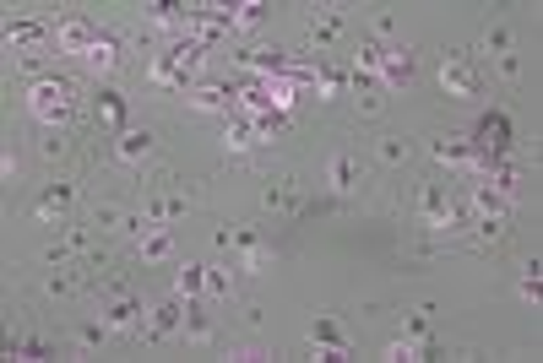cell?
<instances>
[{
    "mask_svg": "<svg viewBox=\"0 0 543 363\" xmlns=\"http://www.w3.org/2000/svg\"><path fill=\"white\" fill-rule=\"evenodd\" d=\"M93 44H98V33H93L82 17H65V22L54 28V49H60V54H82V60H88Z\"/></svg>",
    "mask_w": 543,
    "mask_h": 363,
    "instance_id": "cell-5",
    "label": "cell"
},
{
    "mask_svg": "<svg viewBox=\"0 0 543 363\" xmlns=\"http://www.w3.org/2000/svg\"><path fill=\"white\" fill-rule=\"evenodd\" d=\"M174 331H185V304L180 299H169V304L153 309V336H174Z\"/></svg>",
    "mask_w": 543,
    "mask_h": 363,
    "instance_id": "cell-15",
    "label": "cell"
},
{
    "mask_svg": "<svg viewBox=\"0 0 543 363\" xmlns=\"http://www.w3.org/2000/svg\"><path fill=\"white\" fill-rule=\"evenodd\" d=\"M407 77H414V49H407V44H391V49L380 54V82L397 87V82H407Z\"/></svg>",
    "mask_w": 543,
    "mask_h": 363,
    "instance_id": "cell-8",
    "label": "cell"
},
{
    "mask_svg": "<svg viewBox=\"0 0 543 363\" xmlns=\"http://www.w3.org/2000/svg\"><path fill=\"white\" fill-rule=\"evenodd\" d=\"M245 65H250V70H272V77H283V70H288V60H283L278 44H255V49H245Z\"/></svg>",
    "mask_w": 543,
    "mask_h": 363,
    "instance_id": "cell-13",
    "label": "cell"
},
{
    "mask_svg": "<svg viewBox=\"0 0 543 363\" xmlns=\"http://www.w3.org/2000/svg\"><path fill=\"white\" fill-rule=\"evenodd\" d=\"M169 255H174V244H169V234H163V228L136 234V260H142V266H158V260H169Z\"/></svg>",
    "mask_w": 543,
    "mask_h": 363,
    "instance_id": "cell-10",
    "label": "cell"
},
{
    "mask_svg": "<svg viewBox=\"0 0 543 363\" xmlns=\"http://www.w3.org/2000/svg\"><path fill=\"white\" fill-rule=\"evenodd\" d=\"M28 109H33L44 125H65V120H71V82H60V77L33 82V87H28Z\"/></svg>",
    "mask_w": 543,
    "mask_h": 363,
    "instance_id": "cell-1",
    "label": "cell"
},
{
    "mask_svg": "<svg viewBox=\"0 0 543 363\" xmlns=\"http://www.w3.org/2000/svg\"><path fill=\"white\" fill-rule=\"evenodd\" d=\"M104 336H109V326H82V331H77V347H82V352H93Z\"/></svg>",
    "mask_w": 543,
    "mask_h": 363,
    "instance_id": "cell-29",
    "label": "cell"
},
{
    "mask_svg": "<svg viewBox=\"0 0 543 363\" xmlns=\"http://www.w3.org/2000/svg\"><path fill=\"white\" fill-rule=\"evenodd\" d=\"M38 153H44V158H60V153H65V136H60V130H49V136L38 141Z\"/></svg>",
    "mask_w": 543,
    "mask_h": 363,
    "instance_id": "cell-32",
    "label": "cell"
},
{
    "mask_svg": "<svg viewBox=\"0 0 543 363\" xmlns=\"http://www.w3.org/2000/svg\"><path fill=\"white\" fill-rule=\"evenodd\" d=\"M310 347H315V358L337 363V358H348V331L337 326L331 315H315V320H310Z\"/></svg>",
    "mask_w": 543,
    "mask_h": 363,
    "instance_id": "cell-4",
    "label": "cell"
},
{
    "mask_svg": "<svg viewBox=\"0 0 543 363\" xmlns=\"http://www.w3.org/2000/svg\"><path fill=\"white\" fill-rule=\"evenodd\" d=\"M44 33H49V28H44V22H33V17H22V22H6V44H22V49H33Z\"/></svg>",
    "mask_w": 543,
    "mask_h": 363,
    "instance_id": "cell-20",
    "label": "cell"
},
{
    "mask_svg": "<svg viewBox=\"0 0 543 363\" xmlns=\"http://www.w3.org/2000/svg\"><path fill=\"white\" fill-rule=\"evenodd\" d=\"M114 158H120V163H142V158H153V130H125V136L114 141Z\"/></svg>",
    "mask_w": 543,
    "mask_h": 363,
    "instance_id": "cell-11",
    "label": "cell"
},
{
    "mask_svg": "<svg viewBox=\"0 0 543 363\" xmlns=\"http://www.w3.org/2000/svg\"><path fill=\"white\" fill-rule=\"evenodd\" d=\"M472 206H479L484 217H505V206H511V195H505V190H495V185L484 179V185H472Z\"/></svg>",
    "mask_w": 543,
    "mask_h": 363,
    "instance_id": "cell-17",
    "label": "cell"
},
{
    "mask_svg": "<svg viewBox=\"0 0 543 363\" xmlns=\"http://www.w3.org/2000/svg\"><path fill=\"white\" fill-rule=\"evenodd\" d=\"M484 49H495V60H500V54H516V44H511V28H505V22L484 28Z\"/></svg>",
    "mask_w": 543,
    "mask_h": 363,
    "instance_id": "cell-24",
    "label": "cell"
},
{
    "mask_svg": "<svg viewBox=\"0 0 543 363\" xmlns=\"http://www.w3.org/2000/svg\"><path fill=\"white\" fill-rule=\"evenodd\" d=\"M174 293H180V299H201V293H207V266H180Z\"/></svg>",
    "mask_w": 543,
    "mask_h": 363,
    "instance_id": "cell-19",
    "label": "cell"
},
{
    "mask_svg": "<svg viewBox=\"0 0 543 363\" xmlns=\"http://www.w3.org/2000/svg\"><path fill=\"white\" fill-rule=\"evenodd\" d=\"M479 158H489V163H500L505 153H511V120L505 114H484L479 125H472V141H467Z\"/></svg>",
    "mask_w": 543,
    "mask_h": 363,
    "instance_id": "cell-2",
    "label": "cell"
},
{
    "mask_svg": "<svg viewBox=\"0 0 543 363\" xmlns=\"http://www.w3.org/2000/svg\"><path fill=\"white\" fill-rule=\"evenodd\" d=\"M337 33H343V17H337V12H315V17L305 22V38H310V44H331Z\"/></svg>",
    "mask_w": 543,
    "mask_h": 363,
    "instance_id": "cell-18",
    "label": "cell"
},
{
    "mask_svg": "<svg viewBox=\"0 0 543 363\" xmlns=\"http://www.w3.org/2000/svg\"><path fill=\"white\" fill-rule=\"evenodd\" d=\"M88 65H93V70H114V65H120V44H114V38H98V44L88 49Z\"/></svg>",
    "mask_w": 543,
    "mask_h": 363,
    "instance_id": "cell-21",
    "label": "cell"
},
{
    "mask_svg": "<svg viewBox=\"0 0 543 363\" xmlns=\"http://www.w3.org/2000/svg\"><path fill=\"white\" fill-rule=\"evenodd\" d=\"M326 185H331L337 195H354V190H359V163H354L348 153H337V158L326 163Z\"/></svg>",
    "mask_w": 543,
    "mask_h": 363,
    "instance_id": "cell-9",
    "label": "cell"
},
{
    "mask_svg": "<svg viewBox=\"0 0 543 363\" xmlns=\"http://www.w3.org/2000/svg\"><path fill=\"white\" fill-rule=\"evenodd\" d=\"M234 293V271L229 266H207V299H229Z\"/></svg>",
    "mask_w": 543,
    "mask_h": 363,
    "instance_id": "cell-23",
    "label": "cell"
},
{
    "mask_svg": "<svg viewBox=\"0 0 543 363\" xmlns=\"http://www.w3.org/2000/svg\"><path fill=\"white\" fill-rule=\"evenodd\" d=\"M93 114H98L104 125H114V130H120V125H125V98H120L114 87H98V98H93Z\"/></svg>",
    "mask_w": 543,
    "mask_h": 363,
    "instance_id": "cell-14",
    "label": "cell"
},
{
    "mask_svg": "<svg viewBox=\"0 0 543 363\" xmlns=\"http://www.w3.org/2000/svg\"><path fill=\"white\" fill-rule=\"evenodd\" d=\"M495 65H500V77H505V82H516V77H522V60H516V54H500Z\"/></svg>",
    "mask_w": 543,
    "mask_h": 363,
    "instance_id": "cell-33",
    "label": "cell"
},
{
    "mask_svg": "<svg viewBox=\"0 0 543 363\" xmlns=\"http://www.w3.org/2000/svg\"><path fill=\"white\" fill-rule=\"evenodd\" d=\"M250 141H255V130H250V120H229V130H223V147H229V153H245V147H250Z\"/></svg>",
    "mask_w": 543,
    "mask_h": 363,
    "instance_id": "cell-22",
    "label": "cell"
},
{
    "mask_svg": "<svg viewBox=\"0 0 543 363\" xmlns=\"http://www.w3.org/2000/svg\"><path fill=\"white\" fill-rule=\"evenodd\" d=\"M190 103H196V109H223V103H229V87H196Z\"/></svg>",
    "mask_w": 543,
    "mask_h": 363,
    "instance_id": "cell-27",
    "label": "cell"
},
{
    "mask_svg": "<svg viewBox=\"0 0 543 363\" xmlns=\"http://www.w3.org/2000/svg\"><path fill=\"white\" fill-rule=\"evenodd\" d=\"M71 195H77V185H71V179H49V185H44V195L33 201V217H38V223H54V217H60L65 206H71Z\"/></svg>",
    "mask_w": 543,
    "mask_h": 363,
    "instance_id": "cell-6",
    "label": "cell"
},
{
    "mask_svg": "<svg viewBox=\"0 0 543 363\" xmlns=\"http://www.w3.org/2000/svg\"><path fill=\"white\" fill-rule=\"evenodd\" d=\"M136 315H142V299L125 293V287H120V293L104 304V326H109V331H130V326H136Z\"/></svg>",
    "mask_w": 543,
    "mask_h": 363,
    "instance_id": "cell-7",
    "label": "cell"
},
{
    "mask_svg": "<svg viewBox=\"0 0 543 363\" xmlns=\"http://www.w3.org/2000/svg\"><path fill=\"white\" fill-rule=\"evenodd\" d=\"M261 201L272 206V211H294L299 206V185L283 174V179H266V190H261Z\"/></svg>",
    "mask_w": 543,
    "mask_h": 363,
    "instance_id": "cell-12",
    "label": "cell"
},
{
    "mask_svg": "<svg viewBox=\"0 0 543 363\" xmlns=\"http://www.w3.org/2000/svg\"><path fill=\"white\" fill-rule=\"evenodd\" d=\"M44 293H49V299H65V293H77V282L65 276V271H54V276L44 282Z\"/></svg>",
    "mask_w": 543,
    "mask_h": 363,
    "instance_id": "cell-28",
    "label": "cell"
},
{
    "mask_svg": "<svg viewBox=\"0 0 543 363\" xmlns=\"http://www.w3.org/2000/svg\"><path fill=\"white\" fill-rule=\"evenodd\" d=\"M185 336H190V342H213L218 331H213V320L201 315V309H185Z\"/></svg>",
    "mask_w": 543,
    "mask_h": 363,
    "instance_id": "cell-25",
    "label": "cell"
},
{
    "mask_svg": "<svg viewBox=\"0 0 543 363\" xmlns=\"http://www.w3.org/2000/svg\"><path fill=\"white\" fill-rule=\"evenodd\" d=\"M261 17H266V6H255V0H250V6H239V12H234V28H255Z\"/></svg>",
    "mask_w": 543,
    "mask_h": 363,
    "instance_id": "cell-30",
    "label": "cell"
},
{
    "mask_svg": "<svg viewBox=\"0 0 543 363\" xmlns=\"http://www.w3.org/2000/svg\"><path fill=\"white\" fill-rule=\"evenodd\" d=\"M354 103H359V114H380V103H386V98H380V87H370V93H359Z\"/></svg>",
    "mask_w": 543,
    "mask_h": 363,
    "instance_id": "cell-31",
    "label": "cell"
},
{
    "mask_svg": "<svg viewBox=\"0 0 543 363\" xmlns=\"http://www.w3.org/2000/svg\"><path fill=\"white\" fill-rule=\"evenodd\" d=\"M440 93L446 98H456V103H467V98H479V70L467 65V54H446L440 60Z\"/></svg>",
    "mask_w": 543,
    "mask_h": 363,
    "instance_id": "cell-3",
    "label": "cell"
},
{
    "mask_svg": "<svg viewBox=\"0 0 543 363\" xmlns=\"http://www.w3.org/2000/svg\"><path fill=\"white\" fill-rule=\"evenodd\" d=\"M380 54H386L380 44H359V54H354L359 70H354V77H375V70H380Z\"/></svg>",
    "mask_w": 543,
    "mask_h": 363,
    "instance_id": "cell-26",
    "label": "cell"
},
{
    "mask_svg": "<svg viewBox=\"0 0 543 363\" xmlns=\"http://www.w3.org/2000/svg\"><path fill=\"white\" fill-rule=\"evenodd\" d=\"M375 158L380 163H407V158H414V141H407V136H375Z\"/></svg>",
    "mask_w": 543,
    "mask_h": 363,
    "instance_id": "cell-16",
    "label": "cell"
}]
</instances>
